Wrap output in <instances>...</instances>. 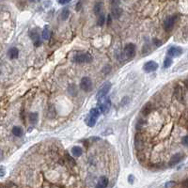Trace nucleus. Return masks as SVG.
Returning a JSON list of instances; mask_svg holds the SVG:
<instances>
[{"label": "nucleus", "instance_id": "nucleus-1", "mask_svg": "<svg viewBox=\"0 0 188 188\" xmlns=\"http://www.w3.org/2000/svg\"><path fill=\"white\" fill-rule=\"evenodd\" d=\"M111 86H112L111 83L107 81L101 86V89L98 90V92L96 94V98H97L98 101H101L103 98H104L107 95V93L109 92V90H110V89H111Z\"/></svg>", "mask_w": 188, "mask_h": 188}, {"label": "nucleus", "instance_id": "nucleus-2", "mask_svg": "<svg viewBox=\"0 0 188 188\" xmlns=\"http://www.w3.org/2000/svg\"><path fill=\"white\" fill-rule=\"evenodd\" d=\"M92 56L89 53H77L73 56V61L76 63H85V62H91Z\"/></svg>", "mask_w": 188, "mask_h": 188}, {"label": "nucleus", "instance_id": "nucleus-3", "mask_svg": "<svg viewBox=\"0 0 188 188\" xmlns=\"http://www.w3.org/2000/svg\"><path fill=\"white\" fill-rule=\"evenodd\" d=\"M178 18H179L178 15H170V16L165 18V20L164 21V29L165 31H170L174 27Z\"/></svg>", "mask_w": 188, "mask_h": 188}, {"label": "nucleus", "instance_id": "nucleus-4", "mask_svg": "<svg viewBox=\"0 0 188 188\" xmlns=\"http://www.w3.org/2000/svg\"><path fill=\"white\" fill-rule=\"evenodd\" d=\"M124 54L127 58H133L135 55V45L134 43H128L124 48Z\"/></svg>", "mask_w": 188, "mask_h": 188}, {"label": "nucleus", "instance_id": "nucleus-5", "mask_svg": "<svg viewBox=\"0 0 188 188\" xmlns=\"http://www.w3.org/2000/svg\"><path fill=\"white\" fill-rule=\"evenodd\" d=\"M29 36H30V38H31L33 43H34V45H35L36 47L40 46V45L41 44V40H40V38L39 33L37 32V29L36 28L30 30V31H29Z\"/></svg>", "mask_w": 188, "mask_h": 188}, {"label": "nucleus", "instance_id": "nucleus-6", "mask_svg": "<svg viewBox=\"0 0 188 188\" xmlns=\"http://www.w3.org/2000/svg\"><path fill=\"white\" fill-rule=\"evenodd\" d=\"M80 88L84 90V91H89L92 88V84H91V80L90 78L88 76H85L81 79L80 82Z\"/></svg>", "mask_w": 188, "mask_h": 188}, {"label": "nucleus", "instance_id": "nucleus-7", "mask_svg": "<svg viewBox=\"0 0 188 188\" xmlns=\"http://www.w3.org/2000/svg\"><path fill=\"white\" fill-rule=\"evenodd\" d=\"M134 147L138 152L144 149V137L141 134H137L134 137Z\"/></svg>", "mask_w": 188, "mask_h": 188}, {"label": "nucleus", "instance_id": "nucleus-8", "mask_svg": "<svg viewBox=\"0 0 188 188\" xmlns=\"http://www.w3.org/2000/svg\"><path fill=\"white\" fill-rule=\"evenodd\" d=\"M183 157H184V155H183V153H182V152L175 153L174 155H173V156L171 157V159L169 160V162H168V165H169V167H175L176 165H178V164L180 163V162L183 159Z\"/></svg>", "mask_w": 188, "mask_h": 188}, {"label": "nucleus", "instance_id": "nucleus-9", "mask_svg": "<svg viewBox=\"0 0 188 188\" xmlns=\"http://www.w3.org/2000/svg\"><path fill=\"white\" fill-rule=\"evenodd\" d=\"M158 69V64L153 61V60H150L144 64L143 66V70H144L146 73H152V71H155Z\"/></svg>", "mask_w": 188, "mask_h": 188}, {"label": "nucleus", "instance_id": "nucleus-10", "mask_svg": "<svg viewBox=\"0 0 188 188\" xmlns=\"http://www.w3.org/2000/svg\"><path fill=\"white\" fill-rule=\"evenodd\" d=\"M182 54L183 49L179 46H171L167 50V55L169 56H172V58H177V56H180Z\"/></svg>", "mask_w": 188, "mask_h": 188}, {"label": "nucleus", "instance_id": "nucleus-11", "mask_svg": "<svg viewBox=\"0 0 188 188\" xmlns=\"http://www.w3.org/2000/svg\"><path fill=\"white\" fill-rule=\"evenodd\" d=\"M110 106H111L110 99H109V98H106L103 103L100 104V110L102 113H104V114H106V113L109 111V109H110Z\"/></svg>", "mask_w": 188, "mask_h": 188}, {"label": "nucleus", "instance_id": "nucleus-12", "mask_svg": "<svg viewBox=\"0 0 188 188\" xmlns=\"http://www.w3.org/2000/svg\"><path fill=\"white\" fill-rule=\"evenodd\" d=\"M108 185V179L105 176H102L98 180V183L96 184V187L98 188H104Z\"/></svg>", "mask_w": 188, "mask_h": 188}, {"label": "nucleus", "instance_id": "nucleus-13", "mask_svg": "<svg viewBox=\"0 0 188 188\" xmlns=\"http://www.w3.org/2000/svg\"><path fill=\"white\" fill-rule=\"evenodd\" d=\"M19 56V50L16 47H11L9 51H8V56L10 59H15L17 58Z\"/></svg>", "mask_w": 188, "mask_h": 188}, {"label": "nucleus", "instance_id": "nucleus-14", "mask_svg": "<svg viewBox=\"0 0 188 188\" xmlns=\"http://www.w3.org/2000/svg\"><path fill=\"white\" fill-rule=\"evenodd\" d=\"M122 13V10L120 9L119 6H116V7H112V10H111V15L113 18L115 19H118L120 17V15Z\"/></svg>", "mask_w": 188, "mask_h": 188}, {"label": "nucleus", "instance_id": "nucleus-15", "mask_svg": "<svg viewBox=\"0 0 188 188\" xmlns=\"http://www.w3.org/2000/svg\"><path fill=\"white\" fill-rule=\"evenodd\" d=\"M96 119H97V118H95V117H93L92 115L89 114V115L86 118L85 122H86V125H88L89 127H93V126L96 124Z\"/></svg>", "mask_w": 188, "mask_h": 188}, {"label": "nucleus", "instance_id": "nucleus-16", "mask_svg": "<svg viewBox=\"0 0 188 188\" xmlns=\"http://www.w3.org/2000/svg\"><path fill=\"white\" fill-rule=\"evenodd\" d=\"M71 154L73 155V157H80L83 153V150L81 147L79 146H74L73 147V149H71Z\"/></svg>", "mask_w": 188, "mask_h": 188}, {"label": "nucleus", "instance_id": "nucleus-17", "mask_svg": "<svg viewBox=\"0 0 188 188\" xmlns=\"http://www.w3.org/2000/svg\"><path fill=\"white\" fill-rule=\"evenodd\" d=\"M41 36H43V39L45 40H48L50 39V36H51V31H50V28H49L48 25H45L44 28L43 30V34H41Z\"/></svg>", "mask_w": 188, "mask_h": 188}, {"label": "nucleus", "instance_id": "nucleus-18", "mask_svg": "<svg viewBox=\"0 0 188 188\" xmlns=\"http://www.w3.org/2000/svg\"><path fill=\"white\" fill-rule=\"evenodd\" d=\"M152 104H150V103H147L144 106L142 107L141 109V113H142V115H144V116H148L150 111H152Z\"/></svg>", "mask_w": 188, "mask_h": 188}, {"label": "nucleus", "instance_id": "nucleus-19", "mask_svg": "<svg viewBox=\"0 0 188 188\" xmlns=\"http://www.w3.org/2000/svg\"><path fill=\"white\" fill-rule=\"evenodd\" d=\"M175 96L179 101H183V89L182 86H178L175 89Z\"/></svg>", "mask_w": 188, "mask_h": 188}, {"label": "nucleus", "instance_id": "nucleus-20", "mask_svg": "<svg viewBox=\"0 0 188 188\" xmlns=\"http://www.w3.org/2000/svg\"><path fill=\"white\" fill-rule=\"evenodd\" d=\"M12 134H13V135H15V137H20L23 134V129L20 126H14L12 128Z\"/></svg>", "mask_w": 188, "mask_h": 188}, {"label": "nucleus", "instance_id": "nucleus-21", "mask_svg": "<svg viewBox=\"0 0 188 188\" xmlns=\"http://www.w3.org/2000/svg\"><path fill=\"white\" fill-rule=\"evenodd\" d=\"M38 113L37 112H32L29 114V121L31 122V124H35L38 120Z\"/></svg>", "mask_w": 188, "mask_h": 188}, {"label": "nucleus", "instance_id": "nucleus-22", "mask_svg": "<svg viewBox=\"0 0 188 188\" xmlns=\"http://www.w3.org/2000/svg\"><path fill=\"white\" fill-rule=\"evenodd\" d=\"M69 14H70V10H68L67 8H64L61 11V14H60V16H61V20H63V21L67 20L68 17H69Z\"/></svg>", "mask_w": 188, "mask_h": 188}, {"label": "nucleus", "instance_id": "nucleus-23", "mask_svg": "<svg viewBox=\"0 0 188 188\" xmlns=\"http://www.w3.org/2000/svg\"><path fill=\"white\" fill-rule=\"evenodd\" d=\"M102 8H103V3L102 2H98L95 4V6H94V13L95 14H99L101 12V10Z\"/></svg>", "mask_w": 188, "mask_h": 188}, {"label": "nucleus", "instance_id": "nucleus-24", "mask_svg": "<svg viewBox=\"0 0 188 188\" xmlns=\"http://www.w3.org/2000/svg\"><path fill=\"white\" fill-rule=\"evenodd\" d=\"M100 111L101 110H98V108H91V109H90V111H89V114L92 115L93 117H95V118H99Z\"/></svg>", "mask_w": 188, "mask_h": 188}, {"label": "nucleus", "instance_id": "nucleus-25", "mask_svg": "<svg viewBox=\"0 0 188 188\" xmlns=\"http://www.w3.org/2000/svg\"><path fill=\"white\" fill-rule=\"evenodd\" d=\"M104 23H105V16L104 14H100L99 17H98V25H103Z\"/></svg>", "mask_w": 188, "mask_h": 188}, {"label": "nucleus", "instance_id": "nucleus-26", "mask_svg": "<svg viewBox=\"0 0 188 188\" xmlns=\"http://www.w3.org/2000/svg\"><path fill=\"white\" fill-rule=\"evenodd\" d=\"M172 64V59L170 58H167L164 61V68H169Z\"/></svg>", "mask_w": 188, "mask_h": 188}, {"label": "nucleus", "instance_id": "nucleus-27", "mask_svg": "<svg viewBox=\"0 0 188 188\" xmlns=\"http://www.w3.org/2000/svg\"><path fill=\"white\" fill-rule=\"evenodd\" d=\"M66 160H67L68 163H70L71 165H75V161L69 155V154H66Z\"/></svg>", "mask_w": 188, "mask_h": 188}, {"label": "nucleus", "instance_id": "nucleus-28", "mask_svg": "<svg viewBox=\"0 0 188 188\" xmlns=\"http://www.w3.org/2000/svg\"><path fill=\"white\" fill-rule=\"evenodd\" d=\"M144 120L143 119H139L138 121H137V128L139 130V129H141V128L143 127V125H144Z\"/></svg>", "mask_w": 188, "mask_h": 188}, {"label": "nucleus", "instance_id": "nucleus-29", "mask_svg": "<svg viewBox=\"0 0 188 188\" xmlns=\"http://www.w3.org/2000/svg\"><path fill=\"white\" fill-rule=\"evenodd\" d=\"M152 43L155 44V46H157V47H159V46H161V45H162V41L159 40H157V39H153L152 40Z\"/></svg>", "mask_w": 188, "mask_h": 188}, {"label": "nucleus", "instance_id": "nucleus-30", "mask_svg": "<svg viewBox=\"0 0 188 188\" xmlns=\"http://www.w3.org/2000/svg\"><path fill=\"white\" fill-rule=\"evenodd\" d=\"M111 6L112 7H116L119 5V0H110Z\"/></svg>", "mask_w": 188, "mask_h": 188}, {"label": "nucleus", "instance_id": "nucleus-31", "mask_svg": "<svg viewBox=\"0 0 188 188\" xmlns=\"http://www.w3.org/2000/svg\"><path fill=\"white\" fill-rule=\"evenodd\" d=\"M182 142H183V144L184 146H188V135H185V137H183Z\"/></svg>", "mask_w": 188, "mask_h": 188}, {"label": "nucleus", "instance_id": "nucleus-32", "mask_svg": "<svg viewBox=\"0 0 188 188\" xmlns=\"http://www.w3.org/2000/svg\"><path fill=\"white\" fill-rule=\"evenodd\" d=\"M5 175V169H4V165L0 167V177H3Z\"/></svg>", "mask_w": 188, "mask_h": 188}, {"label": "nucleus", "instance_id": "nucleus-33", "mask_svg": "<svg viewBox=\"0 0 188 188\" xmlns=\"http://www.w3.org/2000/svg\"><path fill=\"white\" fill-rule=\"evenodd\" d=\"M71 1V0H58V2L61 5H65V4H68Z\"/></svg>", "mask_w": 188, "mask_h": 188}, {"label": "nucleus", "instance_id": "nucleus-34", "mask_svg": "<svg viewBox=\"0 0 188 188\" xmlns=\"http://www.w3.org/2000/svg\"><path fill=\"white\" fill-rule=\"evenodd\" d=\"M175 184H176V183H175L174 182H169V183H165V187H171V186H174Z\"/></svg>", "mask_w": 188, "mask_h": 188}, {"label": "nucleus", "instance_id": "nucleus-35", "mask_svg": "<svg viewBox=\"0 0 188 188\" xmlns=\"http://www.w3.org/2000/svg\"><path fill=\"white\" fill-rule=\"evenodd\" d=\"M182 185H183V187H188V178L183 180V183H182Z\"/></svg>", "mask_w": 188, "mask_h": 188}, {"label": "nucleus", "instance_id": "nucleus-36", "mask_svg": "<svg viewBox=\"0 0 188 188\" xmlns=\"http://www.w3.org/2000/svg\"><path fill=\"white\" fill-rule=\"evenodd\" d=\"M134 178L133 175H130L129 177H128V180H129L130 183H134Z\"/></svg>", "mask_w": 188, "mask_h": 188}, {"label": "nucleus", "instance_id": "nucleus-37", "mask_svg": "<svg viewBox=\"0 0 188 188\" xmlns=\"http://www.w3.org/2000/svg\"><path fill=\"white\" fill-rule=\"evenodd\" d=\"M80 5H81V3L79 2V3L77 4V8H76V9H77V10H80Z\"/></svg>", "mask_w": 188, "mask_h": 188}, {"label": "nucleus", "instance_id": "nucleus-38", "mask_svg": "<svg viewBox=\"0 0 188 188\" xmlns=\"http://www.w3.org/2000/svg\"><path fill=\"white\" fill-rule=\"evenodd\" d=\"M185 85H186V86L188 88V80H186V81H185Z\"/></svg>", "mask_w": 188, "mask_h": 188}, {"label": "nucleus", "instance_id": "nucleus-39", "mask_svg": "<svg viewBox=\"0 0 188 188\" xmlns=\"http://www.w3.org/2000/svg\"><path fill=\"white\" fill-rule=\"evenodd\" d=\"M30 1H32V2H34V1H35V0H30Z\"/></svg>", "mask_w": 188, "mask_h": 188}]
</instances>
